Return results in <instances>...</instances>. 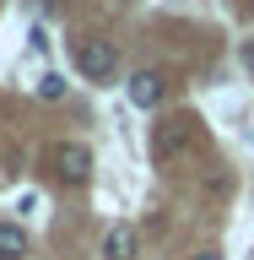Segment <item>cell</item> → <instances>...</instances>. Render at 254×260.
<instances>
[{
  "label": "cell",
  "mask_w": 254,
  "mask_h": 260,
  "mask_svg": "<svg viewBox=\"0 0 254 260\" xmlns=\"http://www.w3.org/2000/svg\"><path fill=\"white\" fill-rule=\"evenodd\" d=\"M76 71L87 81H108L114 71H119V49H114L108 38H81L76 44Z\"/></svg>",
  "instance_id": "obj_1"
},
{
  "label": "cell",
  "mask_w": 254,
  "mask_h": 260,
  "mask_svg": "<svg viewBox=\"0 0 254 260\" xmlns=\"http://www.w3.org/2000/svg\"><path fill=\"white\" fill-rule=\"evenodd\" d=\"M190 152V119H162L157 130H152V157L157 162H173Z\"/></svg>",
  "instance_id": "obj_2"
},
{
  "label": "cell",
  "mask_w": 254,
  "mask_h": 260,
  "mask_svg": "<svg viewBox=\"0 0 254 260\" xmlns=\"http://www.w3.org/2000/svg\"><path fill=\"white\" fill-rule=\"evenodd\" d=\"M54 174L65 179V184H81V179L92 174V152L81 141H65V146H54Z\"/></svg>",
  "instance_id": "obj_3"
},
{
  "label": "cell",
  "mask_w": 254,
  "mask_h": 260,
  "mask_svg": "<svg viewBox=\"0 0 254 260\" xmlns=\"http://www.w3.org/2000/svg\"><path fill=\"white\" fill-rule=\"evenodd\" d=\"M162 92H168V76H162V71H135V76H130V103H135V109H157Z\"/></svg>",
  "instance_id": "obj_4"
},
{
  "label": "cell",
  "mask_w": 254,
  "mask_h": 260,
  "mask_svg": "<svg viewBox=\"0 0 254 260\" xmlns=\"http://www.w3.org/2000/svg\"><path fill=\"white\" fill-rule=\"evenodd\" d=\"M135 255H141V233L130 222H114L103 233V260H135Z\"/></svg>",
  "instance_id": "obj_5"
},
{
  "label": "cell",
  "mask_w": 254,
  "mask_h": 260,
  "mask_svg": "<svg viewBox=\"0 0 254 260\" xmlns=\"http://www.w3.org/2000/svg\"><path fill=\"white\" fill-rule=\"evenodd\" d=\"M27 255V233L22 222H0V260H22Z\"/></svg>",
  "instance_id": "obj_6"
},
{
  "label": "cell",
  "mask_w": 254,
  "mask_h": 260,
  "mask_svg": "<svg viewBox=\"0 0 254 260\" xmlns=\"http://www.w3.org/2000/svg\"><path fill=\"white\" fill-rule=\"evenodd\" d=\"M38 98H49V103H54V98H65V76H54V71H49V76L38 81Z\"/></svg>",
  "instance_id": "obj_7"
},
{
  "label": "cell",
  "mask_w": 254,
  "mask_h": 260,
  "mask_svg": "<svg viewBox=\"0 0 254 260\" xmlns=\"http://www.w3.org/2000/svg\"><path fill=\"white\" fill-rule=\"evenodd\" d=\"M238 65H243V71L254 76V38H243V49H238Z\"/></svg>",
  "instance_id": "obj_8"
},
{
  "label": "cell",
  "mask_w": 254,
  "mask_h": 260,
  "mask_svg": "<svg viewBox=\"0 0 254 260\" xmlns=\"http://www.w3.org/2000/svg\"><path fill=\"white\" fill-rule=\"evenodd\" d=\"M195 260H222V255H216V249H200V255H195Z\"/></svg>",
  "instance_id": "obj_9"
}]
</instances>
